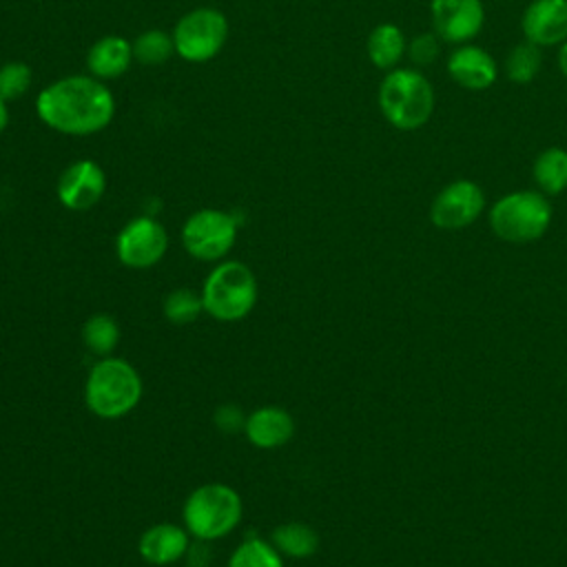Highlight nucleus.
I'll return each instance as SVG.
<instances>
[{
  "label": "nucleus",
  "mask_w": 567,
  "mask_h": 567,
  "mask_svg": "<svg viewBox=\"0 0 567 567\" xmlns=\"http://www.w3.org/2000/svg\"><path fill=\"white\" fill-rule=\"evenodd\" d=\"M487 219L498 239L529 244L547 233L551 224V204L540 190H512L492 204Z\"/></svg>",
  "instance_id": "obj_6"
},
{
  "label": "nucleus",
  "mask_w": 567,
  "mask_h": 567,
  "mask_svg": "<svg viewBox=\"0 0 567 567\" xmlns=\"http://www.w3.org/2000/svg\"><path fill=\"white\" fill-rule=\"evenodd\" d=\"M540 66H543L540 47H536L527 40L516 44L505 58V75H507V80H512L516 84L532 82L540 73Z\"/></svg>",
  "instance_id": "obj_24"
},
{
  "label": "nucleus",
  "mask_w": 567,
  "mask_h": 567,
  "mask_svg": "<svg viewBox=\"0 0 567 567\" xmlns=\"http://www.w3.org/2000/svg\"><path fill=\"white\" fill-rule=\"evenodd\" d=\"M228 40V20L219 9L197 7L184 13L173 29L175 55L202 64L213 60Z\"/></svg>",
  "instance_id": "obj_8"
},
{
  "label": "nucleus",
  "mask_w": 567,
  "mask_h": 567,
  "mask_svg": "<svg viewBox=\"0 0 567 567\" xmlns=\"http://www.w3.org/2000/svg\"><path fill=\"white\" fill-rule=\"evenodd\" d=\"M445 69H447L450 78L467 91H485L498 78L496 60L492 58V53H487L483 47L470 44V42L458 44L447 55Z\"/></svg>",
  "instance_id": "obj_14"
},
{
  "label": "nucleus",
  "mask_w": 567,
  "mask_h": 567,
  "mask_svg": "<svg viewBox=\"0 0 567 567\" xmlns=\"http://www.w3.org/2000/svg\"><path fill=\"white\" fill-rule=\"evenodd\" d=\"M527 42L554 47L567 40V0H532L520 18Z\"/></svg>",
  "instance_id": "obj_13"
},
{
  "label": "nucleus",
  "mask_w": 567,
  "mask_h": 567,
  "mask_svg": "<svg viewBox=\"0 0 567 567\" xmlns=\"http://www.w3.org/2000/svg\"><path fill=\"white\" fill-rule=\"evenodd\" d=\"M268 540L275 545V549L284 558H292V560L310 558L319 549V534L315 532V527L301 520H286L277 525L270 532Z\"/></svg>",
  "instance_id": "obj_19"
},
{
  "label": "nucleus",
  "mask_w": 567,
  "mask_h": 567,
  "mask_svg": "<svg viewBox=\"0 0 567 567\" xmlns=\"http://www.w3.org/2000/svg\"><path fill=\"white\" fill-rule=\"evenodd\" d=\"M239 221L221 208H199L182 226V246L197 261H221L237 241Z\"/></svg>",
  "instance_id": "obj_7"
},
{
  "label": "nucleus",
  "mask_w": 567,
  "mask_h": 567,
  "mask_svg": "<svg viewBox=\"0 0 567 567\" xmlns=\"http://www.w3.org/2000/svg\"><path fill=\"white\" fill-rule=\"evenodd\" d=\"M7 124H9V106H7V102L0 97V135L4 133Z\"/></svg>",
  "instance_id": "obj_31"
},
{
  "label": "nucleus",
  "mask_w": 567,
  "mask_h": 567,
  "mask_svg": "<svg viewBox=\"0 0 567 567\" xmlns=\"http://www.w3.org/2000/svg\"><path fill=\"white\" fill-rule=\"evenodd\" d=\"M485 208V193L472 179H454L443 186L432 204L430 219L441 230H461L472 226Z\"/></svg>",
  "instance_id": "obj_10"
},
{
  "label": "nucleus",
  "mask_w": 567,
  "mask_h": 567,
  "mask_svg": "<svg viewBox=\"0 0 567 567\" xmlns=\"http://www.w3.org/2000/svg\"><path fill=\"white\" fill-rule=\"evenodd\" d=\"M210 543L208 540H190L188 551H186V563L188 567H208L210 565Z\"/></svg>",
  "instance_id": "obj_29"
},
{
  "label": "nucleus",
  "mask_w": 567,
  "mask_h": 567,
  "mask_svg": "<svg viewBox=\"0 0 567 567\" xmlns=\"http://www.w3.org/2000/svg\"><path fill=\"white\" fill-rule=\"evenodd\" d=\"M434 33L450 44L474 40L485 22L483 0H430Z\"/></svg>",
  "instance_id": "obj_12"
},
{
  "label": "nucleus",
  "mask_w": 567,
  "mask_h": 567,
  "mask_svg": "<svg viewBox=\"0 0 567 567\" xmlns=\"http://www.w3.org/2000/svg\"><path fill=\"white\" fill-rule=\"evenodd\" d=\"M226 567H284V556L268 538L248 536L233 549Z\"/></svg>",
  "instance_id": "obj_22"
},
{
  "label": "nucleus",
  "mask_w": 567,
  "mask_h": 567,
  "mask_svg": "<svg viewBox=\"0 0 567 567\" xmlns=\"http://www.w3.org/2000/svg\"><path fill=\"white\" fill-rule=\"evenodd\" d=\"M377 102L390 126L399 131H416L432 117L434 89L419 69L396 66L383 75Z\"/></svg>",
  "instance_id": "obj_3"
},
{
  "label": "nucleus",
  "mask_w": 567,
  "mask_h": 567,
  "mask_svg": "<svg viewBox=\"0 0 567 567\" xmlns=\"http://www.w3.org/2000/svg\"><path fill=\"white\" fill-rule=\"evenodd\" d=\"M365 53L377 69L392 71L408 53L405 33L392 22H381L370 31L365 40Z\"/></svg>",
  "instance_id": "obj_18"
},
{
  "label": "nucleus",
  "mask_w": 567,
  "mask_h": 567,
  "mask_svg": "<svg viewBox=\"0 0 567 567\" xmlns=\"http://www.w3.org/2000/svg\"><path fill=\"white\" fill-rule=\"evenodd\" d=\"M171 55H175L173 33H166L164 29H146L133 40V58L140 64H164Z\"/></svg>",
  "instance_id": "obj_23"
},
{
  "label": "nucleus",
  "mask_w": 567,
  "mask_h": 567,
  "mask_svg": "<svg viewBox=\"0 0 567 567\" xmlns=\"http://www.w3.org/2000/svg\"><path fill=\"white\" fill-rule=\"evenodd\" d=\"M204 312L217 321H239L257 303L259 286L255 272L237 259H221L213 266L202 284Z\"/></svg>",
  "instance_id": "obj_5"
},
{
  "label": "nucleus",
  "mask_w": 567,
  "mask_h": 567,
  "mask_svg": "<svg viewBox=\"0 0 567 567\" xmlns=\"http://www.w3.org/2000/svg\"><path fill=\"white\" fill-rule=\"evenodd\" d=\"M35 113L51 131L84 137L104 131L113 122L115 97L93 75H64L38 93Z\"/></svg>",
  "instance_id": "obj_1"
},
{
  "label": "nucleus",
  "mask_w": 567,
  "mask_h": 567,
  "mask_svg": "<svg viewBox=\"0 0 567 567\" xmlns=\"http://www.w3.org/2000/svg\"><path fill=\"white\" fill-rule=\"evenodd\" d=\"M246 412L235 405V403H221L215 408V414H213V423L219 432L224 434H237V432H244V425H246Z\"/></svg>",
  "instance_id": "obj_28"
},
{
  "label": "nucleus",
  "mask_w": 567,
  "mask_h": 567,
  "mask_svg": "<svg viewBox=\"0 0 567 567\" xmlns=\"http://www.w3.org/2000/svg\"><path fill=\"white\" fill-rule=\"evenodd\" d=\"M106 190V175L102 166L89 157L71 162L58 177L55 195L58 202L73 210V213H84L91 210L100 199L104 197Z\"/></svg>",
  "instance_id": "obj_11"
},
{
  "label": "nucleus",
  "mask_w": 567,
  "mask_h": 567,
  "mask_svg": "<svg viewBox=\"0 0 567 567\" xmlns=\"http://www.w3.org/2000/svg\"><path fill=\"white\" fill-rule=\"evenodd\" d=\"M144 383L137 368L124 357L97 359L84 381V403L91 414L115 421L133 412L142 399Z\"/></svg>",
  "instance_id": "obj_2"
},
{
  "label": "nucleus",
  "mask_w": 567,
  "mask_h": 567,
  "mask_svg": "<svg viewBox=\"0 0 567 567\" xmlns=\"http://www.w3.org/2000/svg\"><path fill=\"white\" fill-rule=\"evenodd\" d=\"M133 42L122 35H102L86 51L89 75L97 80L122 78L133 64Z\"/></svg>",
  "instance_id": "obj_17"
},
{
  "label": "nucleus",
  "mask_w": 567,
  "mask_h": 567,
  "mask_svg": "<svg viewBox=\"0 0 567 567\" xmlns=\"http://www.w3.org/2000/svg\"><path fill=\"white\" fill-rule=\"evenodd\" d=\"M82 343L97 359L111 357L120 343V323L109 312H93L82 323Z\"/></svg>",
  "instance_id": "obj_21"
},
{
  "label": "nucleus",
  "mask_w": 567,
  "mask_h": 567,
  "mask_svg": "<svg viewBox=\"0 0 567 567\" xmlns=\"http://www.w3.org/2000/svg\"><path fill=\"white\" fill-rule=\"evenodd\" d=\"M558 69H560L563 78H567V40L558 49Z\"/></svg>",
  "instance_id": "obj_30"
},
{
  "label": "nucleus",
  "mask_w": 567,
  "mask_h": 567,
  "mask_svg": "<svg viewBox=\"0 0 567 567\" xmlns=\"http://www.w3.org/2000/svg\"><path fill=\"white\" fill-rule=\"evenodd\" d=\"M244 434L259 450H277L295 434V419L281 405H261L246 416Z\"/></svg>",
  "instance_id": "obj_16"
},
{
  "label": "nucleus",
  "mask_w": 567,
  "mask_h": 567,
  "mask_svg": "<svg viewBox=\"0 0 567 567\" xmlns=\"http://www.w3.org/2000/svg\"><path fill=\"white\" fill-rule=\"evenodd\" d=\"M164 317L175 326H188L204 312L202 292L193 288H175L164 297Z\"/></svg>",
  "instance_id": "obj_25"
},
{
  "label": "nucleus",
  "mask_w": 567,
  "mask_h": 567,
  "mask_svg": "<svg viewBox=\"0 0 567 567\" xmlns=\"http://www.w3.org/2000/svg\"><path fill=\"white\" fill-rule=\"evenodd\" d=\"M441 38L432 31L425 33H416L410 42H408V58L416 64V66H430L439 53H441Z\"/></svg>",
  "instance_id": "obj_27"
},
{
  "label": "nucleus",
  "mask_w": 567,
  "mask_h": 567,
  "mask_svg": "<svg viewBox=\"0 0 567 567\" xmlns=\"http://www.w3.org/2000/svg\"><path fill=\"white\" fill-rule=\"evenodd\" d=\"M31 80H33V73H31L29 64L18 62V60L4 62L0 66V97L4 102L22 97L29 91Z\"/></svg>",
  "instance_id": "obj_26"
},
{
  "label": "nucleus",
  "mask_w": 567,
  "mask_h": 567,
  "mask_svg": "<svg viewBox=\"0 0 567 567\" xmlns=\"http://www.w3.org/2000/svg\"><path fill=\"white\" fill-rule=\"evenodd\" d=\"M532 177L543 195H560L567 188V151L560 146L540 151L534 159Z\"/></svg>",
  "instance_id": "obj_20"
},
{
  "label": "nucleus",
  "mask_w": 567,
  "mask_h": 567,
  "mask_svg": "<svg viewBox=\"0 0 567 567\" xmlns=\"http://www.w3.org/2000/svg\"><path fill=\"white\" fill-rule=\"evenodd\" d=\"M244 516L239 492L226 483H204L195 487L182 507V525L195 540H217L228 536Z\"/></svg>",
  "instance_id": "obj_4"
},
{
  "label": "nucleus",
  "mask_w": 567,
  "mask_h": 567,
  "mask_svg": "<svg viewBox=\"0 0 567 567\" xmlns=\"http://www.w3.org/2000/svg\"><path fill=\"white\" fill-rule=\"evenodd\" d=\"M190 545V534L177 523H155L140 534L137 551L142 560L155 567L179 563Z\"/></svg>",
  "instance_id": "obj_15"
},
{
  "label": "nucleus",
  "mask_w": 567,
  "mask_h": 567,
  "mask_svg": "<svg viewBox=\"0 0 567 567\" xmlns=\"http://www.w3.org/2000/svg\"><path fill=\"white\" fill-rule=\"evenodd\" d=\"M168 250V233L153 215L128 219L115 237V255L120 264L133 270L153 268Z\"/></svg>",
  "instance_id": "obj_9"
}]
</instances>
